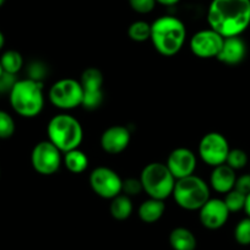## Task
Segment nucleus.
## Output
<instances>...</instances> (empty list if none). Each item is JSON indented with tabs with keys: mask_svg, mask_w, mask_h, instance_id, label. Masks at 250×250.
Masks as SVG:
<instances>
[{
	"mask_svg": "<svg viewBox=\"0 0 250 250\" xmlns=\"http://www.w3.org/2000/svg\"><path fill=\"white\" fill-rule=\"evenodd\" d=\"M3 73H4V69H3V66H1V64H0V76L3 75Z\"/></svg>",
	"mask_w": 250,
	"mask_h": 250,
	"instance_id": "36",
	"label": "nucleus"
},
{
	"mask_svg": "<svg viewBox=\"0 0 250 250\" xmlns=\"http://www.w3.org/2000/svg\"><path fill=\"white\" fill-rule=\"evenodd\" d=\"M15 120L5 110H0V139L11 138L15 133Z\"/></svg>",
	"mask_w": 250,
	"mask_h": 250,
	"instance_id": "27",
	"label": "nucleus"
},
{
	"mask_svg": "<svg viewBox=\"0 0 250 250\" xmlns=\"http://www.w3.org/2000/svg\"><path fill=\"white\" fill-rule=\"evenodd\" d=\"M156 3L161 4L165 6H173L177 3H179V0H156Z\"/></svg>",
	"mask_w": 250,
	"mask_h": 250,
	"instance_id": "33",
	"label": "nucleus"
},
{
	"mask_svg": "<svg viewBox=\"0 0 250 250\" xmlns=\"http://www.w3.org/2000/svg\"><path fill=\"white\" fill-rule=\"evenodd\" d=\"M156 0H129V5L138 14H150L155 9Z\"/></svg>",
	"mask_w": 250,
	"mask_h": 250,
	"instance_id": "29",
	"label": "nucleus"
},
{
	"mask_svg": "<svg viewBox=\"0 0 250 250\" xmlns=\"http://www.w3.org/2000/svg\"><path fill=\"white\" fill-rule=\"evenodd\" d=\"M133 210V201H131V199L128 195H125L123 193L113 198L112 201H110V215H112L113 218L118 221H124L130 217Z\"/></svg>",
	"mask_w": 250,
	"mask_h": 250,
	"instance_id": "20",
	"label": "nucleus"
},
{
	"mask_svg": "<svg viewBox=\"0 0 250 250\" xmlns=\"http://www.w3.org/2000/svg\"><path fill=\"white\" fill-rule=\"evenodd\" d=\"M64 165L68 168L69 172L74 173V174H79L87 169L88 167V157L83 151L80 148H75V150L68 151L64 153Z\"/></svg>",
	"mask_w": 250,
	"mask_h": 250,
	"instance_id": "21",
	"label": "nucleus"
},
{
	"mask_svg": "<svg viewBox=\"0 0 250 250\" xmlns=\"http://www.w3.org/2000/svg\"><path fill=\"white\" fill-rule=\"evenodd\" d=\"M208 22L223 38L240 36L250 26V0H212Z\"/></svg>",
	"mask_w": 250,
	"mask_h": 250,
	"instance_id": "1",
	"label": "nucleus"
},
{
	"mask_svg": "<svg viewBox=\"0 0 250 250\" xmlns=\"http://www.w3.org/2000/svg\"><path fill=\"white\" fill-rule=\"evenodd\" d=\"M0 95H1V93H0Z\"/></svg>",
	"mask_w": 250,
	"mask_h": 250,
	"instance_id": "38",
	"label": "nucleus"
},
{
	"mask_svg": "<svg viewBox=\"0 0 250 250\" xmlns=\"http://www.w3.org/2000/svg\"><path fill=\"white\" fill-rule=\"evenodd\" d=\"M90 185L92 190L103 199L112 200L122 194L123 179L115 170L108 167H97L90 174Z\"/></svg>",
	"mask_w": 250,
	"mask_h": 250,
	"instance_id": "10",
	"label": "nucleus"
},
{
	"mask_svg": "<svg viewBox=\"0 0 250 250\" xmlns=\"http://www.w3.org/2000/svg\"><path fill=\"white\" fill-rule=\"evenodd\" d=\"M166 211V205L163 200L148 198L139 206V217L145 223H155L160 220Z\"/></svg>",
	"mask_w": 250,
	"mask_h": 250,
	"instance_id": "18",
	"label": "nucleus"
},
{
	"mask_svg": "<svg viewBox=\"0 0 250 250\" xmlns=\"http://www.w3.org/2000/svg\"><path fill=\"white\" fill-rule=\"evenodd\" d=\"M166 166L175 180L182 179L194 174L196 169V156L187 147L174 148L168 156Z\"/></svg>",
	"mask_w": 250,
	"mask_h": 250,
	"instance_id": "13",
	"label": "nucleus"
},
{
	"mask_svg": "<svg viewBox=\"0 0 250 250\" xmlns=\"http://www.w3.org/2000/svg\"><path fill=\"white\" fill-rule=\"evenodd\" d=\"M0 64H1L5 73L18 75V73L23 66V58L18 50H6L0 57Z\"/></svg>",
	"mask_w": 250,
	"mask_h": 250,
	"instance_id": "22",
	"label": "nucleus"
},
{
	"mask_svg": "<svg viewBox=\"0 0 250 250\" xmlns=\"http://www.w3.org/2000/svg\"><path fill=\"white\" fill-rule=\"evenodd\" d=\"M172 195L179 208L188 211L200 210L210 199V187L205 180L193 174L175 180Z\"/></svg>",
	"mask_w": 250,
	"mask_h": 250,
	"instance_id": "5",
	"label": "nucleus"
},
{
	"mask_svg": "<svg viewBox=\"0 0 250 250\" xmlns=\"http://www.w3.org/2000/svg\"><path fill=\"white\" fill-rule=\"evenodd\" d=\"M18 81L19 79L15 74H9L4 71L3 75L0 76V93H10Z\"/></svg>",
	"mask_w": 250,
	"mask_h": 250,
	"instance_id": "30",
	"label": "nucleus"
},
{
	"mask_svg": "<svg viewBox=\"0 0 250 250\" xmlns=\"http://www.w3.org/2000/svg\"><path fill=\"white\" fill-rule=\"evenodd\" d=\"M229 210L221 199H208L205 205L199 210V218L208 229H218L223 227L229 217Z\"/></svg>",
	"mask_w": 250,
	"mask_h": 250,
	"instance_id": "14",
	"label": "nucleus"
},
{
	"mask_svg": "<svg viewBox=\"0 0 250 250\" xmlns=\"http://www.w3.org/2000/svg\"><path fill=\"white\" fill-rule=\"evenodd\" d=\"M128 36L134 42H145L151 38V25L146 21L139 20L131 23L128 28Z\"/></svg>",
	"mask_w": 250,
	"mask_h": 250,
	"instance_id": "23",
	"label": "nucleus"
},
{
	"mask_svg": "<svg viewBox=\"0 0 250 250\" xmlns=\"http://www.w3.org/2000/svg\"><path fill=\"white\" fill-rule=\"evenodd\" d=\"M45 74V68L42 62H33L28 66V79H32L35 81H40L42 83V78Z\"/></svg>",
	"mask_w": 250,
	"mask_h": 250,
	"instance_id": "31",
	"label": "nucleus"
},
{
	"mask_svg": "<svg viewBox=\"0 0 250 250\" xmlns=\"http://www.w3.org/2000/svg\"><path fill=\"white\" fill-rule=\"evenodd\" d=\"M5 1H6V0H0V8H1L4 4H5Z\"/></svg>",
	"mask_w": 250,
	"mask_h": 250,
	"instance_id": "37",
	"label": "nucleus"
},
{
	"mask_svg": "<svg viewBox=\"0 0 250 250\" xmlns=\"http://www.w3.org/2000/svg\"><path fill=\"white\" fill-rule=\"evenodd\" d=\"M131 134L126 126L113 125L105 129L101 136V147L110 155L122 153L130 144Z\"/></svg>",
	"mask_w": 250,
	"mask_h": 250,
	"instance_id": "15",
	"label": "nucleus"
},
{
	"mask_svg": "<svg viewBox=\"0 0 250 250\" xmlns=\"http://www.w3.org/2000/svg\"><path fill=\"white\" fill-rule=\"evenodd\" d=\"M248 53L247 43L240 36L227 37L223 40V45L217 55V59L226 65L234 66L245 59Z\"/></svg>",
	"mask_w": 250,
	"mask_h": 250,
	"instance_id": "16",
	"label": "nucleus"
},
{
	"mask_svg": "<svg viewBox=\"0 0 250 250\" xmlns=\"http://www.w3.org/2000/svg\"><path fill=\"white\" fill-rule=\"evenodd\" d=\"M234 189L244 195H248L250 193V174H243L240 177H237Z\"/></svg>",
	"mask_w": 250,
	"mask_h": 250,
	"instance_id": "32",
	"label": "nucleus"
},
{
	"mask_svg": "<svg viewBox=\"0 0 250 250\" xmlns=\"http://www.w3.org/2000/svg\"><path fill=\"white\" fill-rule=\"evenodd\" d=\"M48 140L62 152L79 148L83 140V129L75 117L66 113L54 115L47 126Z\"/></svg>",
	"mask_w": 250,
	"mask_h": 250,
	"instance_id": "4",
	"label": "nucleus"
},
{
	"mask_svg": "<svg viewBox=\"0 0 250 250\" xmlns=\"http://www.w3.org/2000/svg\"><path fill=\"white\" fill-rule=\"evenodd\" d=\"M223 40L225 38L220 33L208 28V30H201L196 32L191 37L189 45L193 54L198 58L211 59V58H217L223 45Z\"/></svg>",
	"mask_w": 250,
	"mask_h": 250,
	"instance_id": "12",
	"label": "nucleus"
},
{
	"mask_svg": "<svg viewBox=\"0 0 250 250\" xmlns=\"http://www.w3.org/2000/svg\"><path fill=\"white\" fill-rule=\"evenodd\" d=\"M244 211H245V213H247V217H250V193L245 196Z\"/></svg>",
	"mask_w": 250,
	"mask_h": 250,
	"instance_id": "34",
	"label": "nucleus"
},
{
	"mask_svg": "<svg viewBox=\"0 0 250 250\" xmlns=\"http://www.w3.org/2000/svg\"><path fill=\"white\" fill-rule=\"evenodd\" d=\"M62 151L49 140L38 143L31 153V165L33 169L42 175L57 173L62 166Z\"/></svg>",
	"mask_w": 250,
	"mask_h": 250,
	"instance_id": "8",
	"label": "nucleus"
},
{
	"mask_svg": "<svg viewBox=\"0 0 250 250\" xmlns=\"http://www.w3.org/2000/svg\"><path fill=\"white\" fill-rule=\"evenodd\" d=\"M140 180L144 191L147 194L148 198L165 201L173 194L175 178L173 177L165 163H148L141 170Z\"/></svg>",
	"mask_w": 250,
	"mask_h": 250,
	"instance_id": "6",
	"label": "nucleus"
},
{
	"mask_svg": "<svg viewBox=\"0 0 250 250\" xmlns=\"http://www.w3.org/2000/svg\"><path fill=\"white\" fill-rule=\"evenodd\" d=\"M144 191L143 184H141L140 178L136 179V178H128V179L123 180V189L122 193L128 195L129 198L134 195H139V194Z\"/></svg>",
	"mask_w": 250,
	"mask_h": 250,
	"instance_id": "28",
	"label": "nucleus"
},
{
	"mask_svg": "<svg viewBox=\"0 0 250 250\" xmlns=\"http://www.w3.org/2000/svg\"><path fill=\"white\" fill-rule=\"evenodd\" d=\"M103 74L97 68L83 70L80 83L83 90V107L87 110H95L103 103Z\"/></svg>",
	"mask_w": 250,
	"mask_h": 250,
	"instance_id": "11",
	"label": "nucleus"
},
{
	"mask_svg": "<svg viewBox=\"0 0 250 250\" xmlns=\"http://www.w3.org/2000/svg\"><path fill=\"white\" fill-rule=\"evenodd\" d=\"M229 150V144L226 136L216 131L204 135L199 143V156L211 167L226 163Z\"/></svg>",
	"mask_w": 250,
	"mask_h": 250,
	"instance_id": "9",
	"label": "nucleus"
},
{
	"mask_svg": "<svg viewBox=\"0 0 250 250\" xmlns=\"http://www.w3.org/2000/svg\"><path fill=\"white\" fill-rule=\"evenodd\" d=\"M234 239L240 245H250V217L243 218L235 226Z\"/></svg>",
	"mask_w": 250,
	"mask_h": 250,
	"instance_id": "26",
	"label": "nucleus"
},
{
	"mask_svg": "<svg viewBox=\"0 0 250 250\" xmlns=\"http://www.w3.org/2000/svg\"><path fill=\"white\" fill-rule=\"evenodd\" d=\"M151 42L163 57H173L184 45L187 28L184 22L170 15L161 16L151 23Z\"/></svg>",
	"mask_w": 250,
	"mask_h": 250,
	"instance_id": "2",
	"label": "nucleus"
},
{
	"mask_svg": "<svg viewBox=\"0 0 250 250\" xmlns=\"http://www.w3.org/2000/svg\"><path fill=\"white\" fill-rule=\"evenodd\" d=\"M169 244L173 250H195L196 238L190 229L177 227L170 232Z\"/></svg>",
	"mask_w": 250,
	"mask_h": 250,
	"instance_id": "19",
	"label": "nucleus"
},
{
	"mask_svg": "<svg viewBox=\"0 0 250 250\" xmlns=\"http://www.w3.org/2000/svg\"><path fill=\"white\" fill-rule=\"evenodd\" d=\"M9 101L15 113L21 117H37L44 107L43 83L32 79L19 80L9 93Z\"/></svg>",
	"mask_w": 250,
	"mask_h": 250,
	"instance_id": "3",
	"label": "nucleus"
},
{
	"mask_svg": "<svg viewBox=\"0 0 250 250\" xmlns=\"http://www.w3.org/2000/svg\"><path fill=\"white\" fill-rule=\"evenodd\" d=\"M248 160L249 158H248L245 151L240 150V148H233V150H229V152H228L226 165L229 166L234 170L243 169L248 165Z\"/></svg>",
	"mask_w": 250,
	"mask_h": 250,
	"instance_id": "25",
	"label": "nucleus"
},
{
	"mask_svg": "<svg viewBox=\"0 0 250 250\" xmlns=\"http://www.w3.org/2000/svg\"><path fill=\"white\" fill-rule=\"evenodd\" d=\"M4 44H5V37H4L3 32H1V31H0V50L3 49Z\"/></svg>",
	"mask_w": 250,
	"mask_h": 250,
	"instance_id": "35",
	"label": "nucleus"
},
{
	"mask_svg": "<svg viewBox=\"0 0 250 250\" xmlns=\"http://www.w3.org/2000/svg\"><path fill=\"white\" fill-rule=\"evenodd\" d=\"M50 103L62 110H70L83 104V90L80 81L75 79H62L52 85L48 93Z\"/></svg>",
	"mask_w": 250,
	"mask_h": 250,
	"instance_id": "7",
	"label": "nucleus"
},
{
	"mask_svg": "<svg viewBox=\"0 0 250 250\" xmlns=\"http://www.w3.org/2000/svg\"><path fill=\"white\" fill-rule=\"evenodd\" d=\"M235 180H237L235 170L226 163L213 167V170L210 175L211 188L220 194H227L228 191L233 190Z\"/></svg>",
	"mask_w": 250,
	"mask_h": 250,
	"instance_id": "17",
	"label": "nucleus"
},
{
	"mask_svg": "<svg viewBox=\"0 0 250 250\" xmlns=\"http://www.w3.org/2000/svg\"><path fill=\"white\" fill-rule=\"evenodd\" d=\"M245 196L247 195H244V194L239 193L238 190L233 189V190L228 191V193L226 194L223 201H225L226 206H227V208L229 210V212H238V211L240 210H244Z\"/></svg>",
	"mask_w": 250,
	"mask_h": 250,
	"instance_id": "24",
	"label": "nucleus"
}]
</instances>
